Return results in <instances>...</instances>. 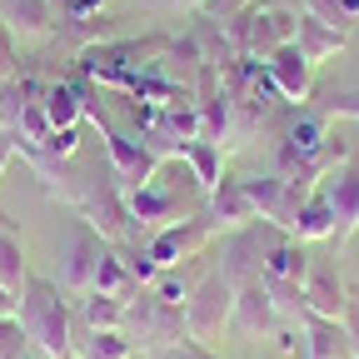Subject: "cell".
<instances>
[{
  "label": "cell",
  "mask_w": 359,
  "mask_h": 359,
  "mask_svg": "<svg viewBox=\"0 0 359 359\" xmlns=\"http://www.w3.org/2000/svg\"><path fill=\"white\" fill-rule=\"evenodd\" d=\"M280 325V314H275V304H269V294H264V285L255 280V285H245V290H235V309H230V334H240V339H259V334H269Z\"/></svg>",
  "instance_id": "8fae6325"
},
{
  "label": "cell",
  "mask_w": 359,
  "mask_h": 359,
  "mask_svg": "<svg viewBox=\"0 0 359 359\" xmlns=\"http://www.w3.org/2000/svg\"><path fill=\"white\" fill-rule=\"evenodd\" d=\"M210 215H190V219H180V224H165V230H155V240L145 245V255L155 259V269H175V264H185L195 250H205L210 240Z\"/></svg>",
  "instance_id": "52a82bcc"
},
{
  "label": "cell",
  "mask_w": 359,
  "mask_h": 359,
  "mask_svg": "<svg viewBox=\"0 0 359 359\" xmlns=\"http://www.w3.org/2000/svg\"><path fill=\"white\" fill-rule=\"evenodd\" d=\"M0 25L20 40H40L55 25V6L50 0H0Z\"/></svg>",
  "instance_id": "9a60e30c"
},
{
  "label": "cell",
  "mask_w": 359,
  "mask_h": 359,
  "mask_svg": "<svg viewBox=\"0 0 359 359\" xmlns=\"http://www.w3.org/2000/svg\"><path fill=\"white\" fill-rule=\"evenodd\" d=\"M264 75H269V85H275L285 100H294V105H304L309 90H314V65L299 55V45H280V50L264 60Z\"/></svg>",
  "instance_id": "30bf717a"
},
{
  "label": "cell",
  "mask_w": 359,
  "mask_h": 359,
  "mask_svg": "<svg viewBox=\"0 0 359 359\" xmlns=\"http://www.w3.org/2000/svg\"><path fill=\"white\" fill-rule=\"evenodd\" d=\"M259 285H264V294H269V304H275V314L280 320H304V285L299 280H275V275H259Z\"/></svg>",
  "instance_id": "83f0119b"
},
{
  "label": "cell",
  "mask_w": 359,
  "mask_h": 359,
  "mask_svg": "<svg viewBox=\"0 0 359 359\" xmlns=\"http://www.w3.org/2000/svg\"><path fill=\"white\" fill-rule=\"evenodd\" d=\"M210 224H215V230H224V235H230V230H245V224L255 219V205H250V195H245V180H230V175H224L219 180V185L210 190Z\"/></svg>",
  "instance_id": "5bb4252c"
},
{
  "label": "cell",
  "mask_w": 359,
  "mask_h": 359,
  "mask_svg": "<svg viewBox=\"0 0 359 359\" xmlns=\"http://www.w3.org/2000/svg\"><path fill=\"white\" fill-rule=\"evenodd\" d=\"M70 354H80V359H130L135 344L125 339V330H85V325H75Z\"/></svg>",
  "instance_id": "ffe728a7"
},
{
  "label": "cell",
  "mask_w": 359,
  "mask_h": 359,
  "mask_svg": "<svg viewBox=\"0 0 359 359\" xmlns=\"http://www.w3.org/2000/svg\"><path fill=\"white\" fill-rule=\"evenodd\" d=\"M125 210H130L135 224H150V230H165V224L190 219L185 205H180V200L160 185V180H150V185H140V190H130V195H125Z\"/></svg>",
  "instance_id": "7c38bea8"
},
{
  "label": "cell",
  "mask_w": 359,
  "mask_h": 359,
  "mask_svg": "<svg viewBox=\"0 0 359 359\" xmlns=\"http://www.w3.org/2000/svg\"><path fill=\"white\" fill-rule=\"evenodd\" d=\"M65 359H80V354H65Z\"/></svg>",
  "instance_id": "8d00e7d4"
},
{
  "label": "cell",
  "mask_w": 359,
  "mask_h": 359,
  "mask_svg": "<svg viewBox=\"0 0 359 359\" xmlns=\"http://www.w3.org/2000/svg\"><path fill=\"white\" fill-rule=\"evenodd\" d=\"M85 115L95 120V130H100V140H105V160H110V170H115V185L130 195V190H140V185H150L155 180V170H160V155L150 150V145H140V140H130V135H120L95 105L85 100Z\"/></svg>",
  "instance_id": "3957f363"
},
{
  "label": "cell",
  "mask_w": 359,
  "mask_h": 359,
  "mask_svg": "<svg viewBox=\"0 0 359 359\" xmlns=\"http://www.w3.org/2000/svg\"><path fill=\"white\" fill-rule=\"evenodd\" d=\"M155 359H215L205 344H195V339H180V344H170V349H155Z\"/></svg>",
  "instance_id": "1f68e13d"
},
{
  "label": "cell",
  "mask_w": 359,
  "mask_h": 359,
  "mask_svg": "<svg viewBox=\"0 0 359 359\" xmlns=\"http://www.w3.org/2000/svg\"><path fill=\"white\" fill-rule=\"evenodd\" d=\"M40 95H45V85H40V80H30V75H11V80H0V130L15 135V125H20V115H25V105H30V100H40Z\"/></svg>",
  "instance_id": "44dd1931"
},
{
  "label": "cell",
  "mask_w": 359,
  "mask_h": 359,
  "mask_svg": "<svg viewBox=\"0 0 359 359\" xmlns=\"http://www.w3.org/2000/svg\"><path fill=\"white\" fill-rule=\"evenodd\" d=\"M25 349H30V339H25L20 320H15V314L0 320V359H25Z\"/></svg>",
  "instance_id": "f546056e"
},
{
  "label": "cell",
  "mask_w": 359,
  "mask_h": 359,
  "mask_svg": "<svg viewBox=\"0 0 359 359\" xmlns=\"http://www.w3.org/2000/svg\"><path fill=\"white\" fill-rule=\"evenodd\" d=\"M75 325H85V330H120V325H125V299H110V294H95V290H90V294L80 299Z\"/></svg>",
  "instance_id": "484cf974"
},
{
  "label": "cell",
  "mask_w": 359,
  "mask_h": 359,
  "mask_svg": "<svg viewBox=\"0 0 359 359\" xmlns=\"http://www.w3.org/2000/svg\"><path fill=\"white\" fill-rule=\"evenodd\" d=\"M180 155H185L190 160V175H195V190H215L219 185V180H224V150L215 145V140H205V135H200V140H190L185 150H180Z\"/></svg>",
  "instance_id": "603a6c76"
},
{
  "label": "cell",
  "mask_w": 359,
  "mask_h": 359,
  "mask_svg": "<svg viewBox=\"0 0 359 359\" xmlns=\"http://www.w3.org/2000/svg\"><path fill=\"white\" fill-rule=\"evenodd\" d=\"M11 155H15V135H6V130H0V175H6Z\"/></svg>",
  "instance_id": "e575fe53"
},
{
  "label": "cell",
  "mask_w": 359,
  "mask_h": 359,
  "mask_svg": "<svg viewBox=\"0 0 359 359\" xmlns=\"http://www.w3.org/2000/svg\"><path fill=\"white\" fill-rule=\"evenodd\" d=\"M259 269H264V235L259 230H230L219 240V275L230 280L235 290H245V285H255L259 280Z\"/></svg>",
  "instance_id": "ba28073f"
},
{
  "label": "cell",
  "mask_w": 359,
  "mask_h": 359,
  "mask_svg": "<svg viewBox=\"0 0 359 359\" xmlns=\"http://www.w3.org/2000/svg\"><path fill=\"white\" fill-rule=\"evenodd\" d=\"M40 110H45V120H50V130H75V125L85 120V90L55 80V85H45Z\"/></svg>",
  "instance_id": "e0dca14e"
},
{
  "label": "cell",
  "mask_w": 359,
  "mask_h": 359,
  "mask_svg": "<svg viewBox=\"0 0 359 359\" xmlns=\"http://www.w3.org/2000/svg\"><path fill=\"white\" fill-rule=\"evenodd\" d=\"M125 339L135 344V349H170V344H180V339H190V330H185V309L180 304H165L155 290H140L135 299H125Z\"/></svg>",
  "instance_id": "7a4b0ae2"
},
{
  "label": "cell",
  "mask_w": 359,
  "mask_h": 359,
  "mask_svg": "<svg viewBox=\"0 0 359 359\" xmlns=\"http://www.w3.org/2000/svg\"><path fill=\"white\" fill-rule=\"evenodd\" d=\"M304 269H309V255L294 235H264V269L259 275H275V280H299L304 285Z\"/></svg>",
  "instance_id": "2e32d148"
},
{
  "label": "cell",
  "mask_w": 359,
  "mask_h": 359,
  "mask_svg": "<svg viewBox=\"0 0 359 359\" xmlns=\"http://www.w3.org/2000/svg\"><path fill=\"white\" fill-rule=\"evenodd\" d=\"M325 205L334 210V240L344 245L354 230H359V170L344 165V170H330L325 175V185H320Z\"/></svg>",
  "instance_id": "9c48e42d"
},
{
  "label": "cell",
  "mask_w": 359,
  "mask_h": 359,
  "mask_svg": "<svg viewBox=\"0 0 359 359\" xmlns=\"http://www.w3.org/2000/svg\"><path fill=\"white\" fill-rule=\"evenodd\" d=\"M304 309L320 314V320H344V309H349V299L339 290V275L325 259H309V269H304Z\"/></svg>",
  "instance_id": "4fadbf2b"
},
{
  "label": "cell",
  "mask_w": 359,
  "mask_h": 359,
  "mask_svg": "<svg viewBox=\"0 0 359 359\" xmlns=\"http://www.w3.org/2000/svg\"><path fill=\"white\" fill-rule=\"evenodd\" d=\"M145 6H155V11H200L205 0H145Z\"/></svg>",
  "instance_id": "836d02e7"
},
{
  "label": "cell",
  "mask_w": 359,
  "mask_h": 359,
  "mask_svg": "<svg viewBox=\"0 0 359 359\" xmlns=\"http://www.w3.org/2000/svg\"><path fill=\"white\" fill-rule=\"evenodd\" d=\"M294 45H299V55H304L309 65H320V60H330L334 50H344V30H339V25H325V20H314V15H299Z\"/></svg>",
  "instance_id": "d6986e66"
},
{
  "label": "cell",
  "mask_w": 359,
  "mask_h": 359,
  "mask_svg": "<svg viewBox=\"0 0 359 359\" xmlns=\"http://www.w3.org/2000/svg\"><path fill=\"white\" fill-rule=\"evenodd\" d=\"M245 195H250V205H255V219L280 224L285 235H290V224H294L299 205L309 200L299 185H290L285 175H245Z\"/></svg>",
  "instance_id": "8992f818"
},
{
  "label": "cell",
  "mask_w": 359,
  "mask_h": 359,
  "mask_svg": "<svg viewBox=\"0 0 359 359\" xmlns=\"http://www.w3.org/2000/svg\"><path fill=\"white\" fill-rule=\"evenodd\" d=\"M230 309H235V285L215 269V275H205L195 285V294L185 299V330H190V339L195 344L219 339L224 330H230Z\"/></svg>",
  "instance_id": "5b68a950"
},
{
  "label": "cell",
  "mask_w": 359,
  "mask_h": 359,
  "mask_svg": "<svg viewBox=\"0 0 359 359\" xmlns=\"http://www.w3.org/2000/svg\"><path fill=\"white\" fill-rule=\"evenodd\" d=\"M25 280H30V269H25V245H20V235L11 230V224H6V215H0V285H6L11 294H20Z\"/></svg>",
  "instance_id": "d4e9b609"
},
{
  "label": "cell",
  "mask_w": 359,
  "mask_h": 359,
  "mask_svg": "<svg viewBox=\"0 0 359 359\" xmlns=\"http://www.w3.org/2000/svg\"><path fill=\"white\" fill-rule=\"evenodd\" d=\"M304 349L309 359H349V334H344V320H320V314H304Z\"/></svg>",
  "instance_id": "ac0fdd59"
},
{
  "label": "cell",
  "mask_w": 359,
  "mask_h": 359,
  "mask_svg": "<svg viewBox=\"0 0 359 359\" xmlns=\"http://www.w3.org/2000/svg\"><path fill=\"white\" fill-rule=\"evenodd\" d=\"M245 6H250V0H205V6H200V15H205V20H215V25H224L230 15H240Z\"/></svg>",
  "instance_id": "4dcf8cb0"
},
{
  "label": "cell",
  "mask_w": 359,
  "mask_h": 359,
  "mask_svg": "<svg viewBox=\"0 0 359 359\" xmlns=\"http://www.w3.org/2000/svg\"><path fill=\"white\" fill-rule=\"evenodd\" d=\"M105 250H110V240L90 219L75 215L65 224V235H60V290L65 294H90V285H95V264H100Z\"/></svg>",
  "instance_id": "277c9868"
},
{
  "label": "cell",
  "mask_w": 359,
  "mask_h": 359,
  "mask_svg": "<svg viewBox=\"0 0 359 359\" xmlns=\"http://www.w3.org/2000/svg\"><path fill=\"white\" fill-rule=\"evenodd\" d=\"M290 235L304 245V240H334V210L325 205V195L314 190L304 205H299V215H294V224H290Z\"/></svg>",
  "instance_id": "cb8c5ba5"
},
{
  "label": "cell",
  "mask_w": 359,
  "mask_h": 359,
  "mask_svg": "<svg viewBox=\"0 0 359 359\" xmlns=\"http://www.w3.org/2000/svg\"><path fill=\"white\" fill-rule=\"evenodd\" d=\"M344 334H349V359H359V304L344 309Z\"/></svg>",
  "instance_id": "d6a6232c"
},
{
  "label": "cell",
  "mask_w": 359,
  "mask_h": 359,
  "mask_svg": "<svg viewBox=\"0 0 359 359\" xmlns=\"http://www.w3.org/2000/svg\"><path fill=\"white\" fill-rule=\"evenodd\" d=\"M11 314H15V294L0 285V320H11Z\"/></svg>",
  "instance_id": "d590c367"
},
{
  "label": "cell",
  "mask_w": 359,
  "mask_h": 359,
  "mask_svg": "<svg viewBox=\"0 0 359 359\" xmlns=\"http://www.w3.org/2000/svg\"><path fill=\"white\" fill-rule=\"evenodd\" d=\"M155 294H160L165 304H180V309H185V299H190L195 290H190L185 275H175V269H160V275H155Z\"/></svg>",
  "instance_id": "f1b7e54d"
},
{
  "label": "cell",
  "mask_w": 359,
  "mask_h": 359,
  "mask_svg": "<svg viewBox=\"0 0 359 359\" xmlns=\"http://www.w3.org/2000/svg\"><path fill=\"white\" fill-rule=\"evenodd\" d=\"M15 320H20L25 339H30L45 359H65V354H70V344H75V314H70V304L60 299V285H55V280L30 275L25 290L15 294Z\"/></svg>",
  "instance_id": "6da1fadb"
},
{
  "label": "cell",
  "mask_w": 359,
  "mask_h": 359,
  "mask_svg": "<svg viewBox=\"0 0 359 359\" xmlns=\"http://www.w3.org/2000/svg\"><path fill=\"white\" fill-rule=\"evenodd\" d=\"M90 290H95V294H110V299H135V294H140V285H135V275H130V264H125L120 250H105V255H100L95 285H90Z\"/></svg>",
  "instance_id": "7402d4cb"
},
{
  "label": "cell",
  "mask_w": 359,
  "mask_h": 359,
  "mask_svg": "<svg viewBox=\"0 0 359 359\" xmlns=\"http://www.w3.org/2000/svg\"><path fill=\"white\" fill-rule=\"evenodd\" d=\"M65 40L70 45H80V50H95V45H110V40H120V25L110 20V15H80V20H65Z\"/></svg>",
  "instance_id": "4316f807"
}]
</instances>
